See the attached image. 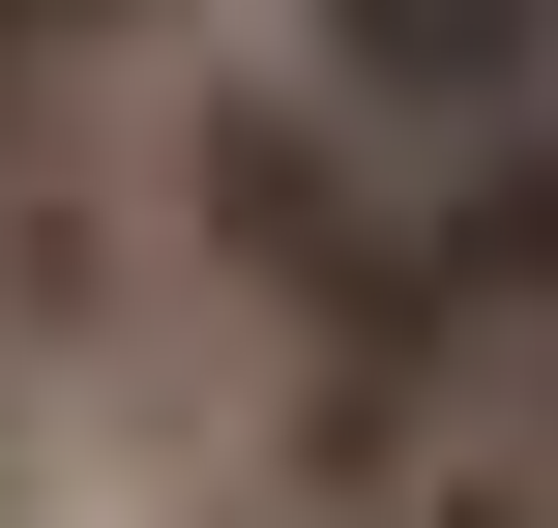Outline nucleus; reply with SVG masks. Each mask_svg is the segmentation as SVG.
<instances>
[{"instance_id":"nucleus-1","label":"nucleus","mask_w":558,"mask_h":528,"mask_svg":"<svg viewBox=\"0 0 558 528\" xmlns=\"http://www.w3.org/2000/svg\"><path fill=\"white\" fill-rule=\"evenodd\" d=\"M59 29H88V59H118V88H147V59H177V29H206V0H59Z\"/></svg>"},{"instance_id":"nucleus-2","label":"nucleus","mask_w":558,"mask_h":528,"mask_svg":"<svg viewBox=\"0 0 558 528\" xmlns=\"http://www.w3.org/2000/svg\"><path fill=\"white\" fill-rule=\"evenodd\" d=\"M29 441H59V382H29V353H0V500H29Z\"/></svg>"}]
</instances>
